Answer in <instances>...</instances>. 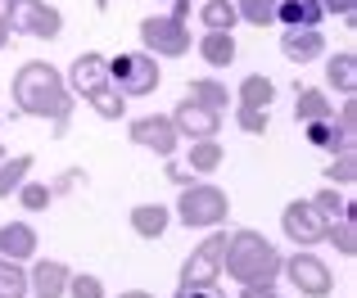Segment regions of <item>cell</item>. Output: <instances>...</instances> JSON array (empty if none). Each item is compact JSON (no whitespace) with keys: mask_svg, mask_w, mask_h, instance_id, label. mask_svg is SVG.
Here are the masks:
<instances>
[{"mask_svg":"<svg viewBox=\"0 0 357 298\" xmlns=\"http://www.w3.org/2000/svg\"><path fill=\"white\" fill-rule=\"evenodd\" d=\"M5 18H9V32L41 36V41L63 36V14L45 0H5Z\"/></svg>","mask_w":357,"mask_h":298,"instance_id":"ba28073f","label":"cell"},{"mask_svg":"<svg viewBox=\"0 0 357 298\" xmlns=\"http://www.w3.org/2000/svg\"><path fill=\"white\" fill-rule=\"evenodd\" d=\"M236 127H240L244 136H267V132H271V109L236 104Z\"/></svg>","mask_w":357,"mask_h":298,"instance_id":"836d02e7","label":"cell"},{"mask_svg":"<svg viewBox=\"0 0 357 298\" xmlns=\"http://www.w3.org/2000/svg\"><path fill=\"white\" fill-rule=\"evenodd\" d=\"M199 23H204V32H236V23H240L236 0H208L199 9Z\"/></svg>","mask_w":357,"mask_h":298,"instance_id":"4316f807","label":"cell"},{"mask_svg":"<svg viewBox=\"0 0 357 298\" xmlns=\"http://www.w3.org/2000/svg\"><path fill=\"white\" fill-rule=\"evenodd\" d=\"M77 181H86V167H63V172H59V181H54L50 190H54V194H68Z\"/></svg>","mask_w":357,"mask_h":298,"instance_id":"d590c367","label":"cell"},{"mask_svg":"<svg viewBox=\"0 0 357 298\" xmlns=\"http://www.w3.org/2000/svg\"><path fill=\"white\" fill-rule=\"evenodd\" d=\"M240 298H285V294H280L276 285H244Z\"/></svg>","mask_w":357,"mask_h":298,"instance_id":"ab89813d","label":"cell"},{"mask_svg":"<svg viewBox=\"0 0 357 298\" xmlns=\"http://www.w3.org/2000/svg\"><path fill=\"white\" fill-rule=\"evenodd\" d=\"M280 276H285L303 298H331L335 294V272L326 267V258L312 253V249H294V253L280 262Z\"/></svg>","mask_w":357,"mask_h":298,"instance_id":"8992f818","label":"cell"},{"mask_svg":"<svg viewBox=\"0 0 357 298\" xmlns=\"http://www.w3.org/2000/svg\"><path fill=\"white\" fill-rule=\"evenodd\" d=\"M36 249H41V235H36L32 221H5V226H0V258H9V262H32Z\"/></svg>","mask_w":357,"mask_h":298,"instance_id":"9a60e30c","label":"cell"},{"mask_svg":"<svg viewBox=\"0 0 357 298\" xmlns=\"http://www.w3.org/2000/svg\"><path fill=\"white\" fill-rule=\"evenodd\" d=\"M185 100H195V104L222 113V109L231 104V91H227V81H218V77H195L190 86H185Z\"/></svg>","mask_w":357,"mask_h":298,"instance_id":"cb8c5ba5","label":"cell"},{"mask_svg":"<svg viewBox=\"0 0 357 298\" xmlns=\"http://www.w3.org/2000/svg\"><path fill=\"white\" fill-rule=\"evenodd\" d=\"M335 127H340V132H344V136L353 141V127H357V109H353V95H349V104L340 109V123H335Z\"/></svg>","mask_w":357,"mask_h":298,"instance_id":"f35d334b","label":"cell"},{"mask_svg":"<svg viewBox=\"0 0 357 298\" xmlns=\"http://www.w3.org/2000/svg\"><path fill=\"white\" fill-rule=\"evenodd\" d=\"M9 36H14V32H9V18H5V5H0V50H5V45H9Z\"/></svg>","mask_w":357,"mask_h":298,"instance_id":"b9f144b4","label":"cell"},{"mask_svg":"<svg viewBox=\"0 0 357 298\" xmlns=\"http://www.w3.org/2000/svg\"><path fill=\"white\" fill-rule=\"evenodd\" d=\"M326 226L331 221L321 217V212L312 208V199H289L285 212H280V230H285V240L294 249H317L326 244Z\"/></svg>","mask_w":357,"mask_h":298,"instance_id":"9c48e42d","label":"cell"},{"mask_svg":"<svg viewBox=\"0 0 357 298\" xmlns=\"http://www.w3.org/2000/svg\"><path fill=\"white\" fill-rule=\"evenodd\" d=\"M280 262H285V253H280L262 230L240 226V230H231V240H227L222 272H227L236 285H276L280 281Z\"/></svg>","mask_w":357,"mask_h":298,"instance_id":"7a4b0ae2","label":"cell"},{"mask_svg":"<svg viewBox=\"0 0 357 298\" xmlns=\"http://www.w3.org/2000/svg\"><path fill=\"white\" fill-rule=\"evenodd\" d=\"M32 167H36V154H5L0 158V199L18 194V185L32 176Z\"/></svg>","mask_w":357,"mask_h":298,"instance_id":"7402d4cb","label":"cell"},{"mask_svg":"<svg viewBox=\"0 0 357 298\" xmlns=\"http://www.w3.org/2000/svg\"><path fill=\"white\" fill-rule=\"evenodd\" d=\"M321 18H326L321 0H276L280 27H321Z\"/></svg>","mask_w":357,"mask_h":298,"instance_id":"ac0fdd59","label":"cell"},{"mask_svg":"<svg viewBox=\"0 0 357 298\" xmlns=\"http://www.w3.org/2000/svg\"><path fill=\"white\" fill-rule=\"evenodd\" d=\"M118 298H154V294H145V290H127V294H118Z\"/></svg>","mask_w":357,"mask_h":298,"instance_id":"7bdbcfd3","label":"cell"},{"mask_svg":"<svg viewBox=\"0 0 357 298\" xmlns=\"http://www.w3.org/2000/svg\"><path fill=\"white\" fill-rule=\"evenodd\" d=\"M222 158H227V149H222L218 136H213V141H190V149H185V167H190L195 176H213L222 167Z\"/></svg>","mask_w":357,"mask_h":298,"instance_id":"ffe728a7","label":"cell"},{"mask_svg":"<svg viewBox=\"0 0 357 298\" xmlns=\"http://www.w3.org/2000/svg\"><path fill=\"white\" fill-rule=\"evenodd\" d=\"M172 217L181 221L185 230H213L231 217V199H227V190L213 185V181H190V185H181V199H176Z\"/></svg>","mask_w":357,"mask_h":298,"instance_id":"3957f363","label":"cell"},{"mask_svg":"<svg viewBox=\"0 0 357 298\" xmlns=\"http://www.w3.org/2000/svg\"><path fill=\"white\" fill-rule=\"evenodd\" d=\"M303 136L312 149H326V154H344V149H353V141L335 127V118H317V123H303Z\"/></svg>","mask_w":357,"mask_h":298,"instance_id":"d6986e66","label":"cell"},{"mask_svg":"<svg viewBox=\"0 0 357 298\" xmlns=\"http://www.w3.org/2000/svg\"><path fill=\"white\" fill-rule=\"evenodd\" d=\"M0 298H27V262L0 258Z\"/></svg>","mask_w":357,"mask_h":298,"instance_id":"f546056e","label":"cell"},{"mask_svg":"<svg viewBox=\"0 0 357 298\" xmlns=\"http://www.w3.org/2000/svg\"><path fill=\"white\" fill-rule=\"evenodd\" d=\"M227 240L231 230L213 226L204 235L199 249H190V258L181 262V290H208V285L222 281V258H227Z\"/></svg>","mask_w":357,"mask_h":298,"instance_id":"5b68a950","label":"cell"},{"mask_svg":"<svg viewBox=\"0 0 357 298\" xmlns=\"http://www.w3.org/2000/svg\"><path fill=\"white\" fill-rule=\"evenodd\" d=\"M63 298H109V294H105V281H100V276L73 272L68 276V294H63Z\"/></svg>","mask_w":357,"mask_h":298,"instance_id":"e575fe53","label":"cell"},{"mask_svg":"<svg viewBox=\"0 0 357 298\" xmlns=\"http://www.w3.org/2000/svg\"><path fill=\"white\" fill-rule=\"evenodd\" d=\"M127 221L140 240H163L167 226H172V208H167V203H136V208L127 212Z\"/></svg>","mask_w":357,"mask_h":298,"instance_id":"2e32d148","label":"cell"},{"mask_svg":"<svg viewBox=\"0 0 357 298\" xmlns=\"http://www.w3.org/2000/svg\"><path fill=\"white\" fill-rule=\"evenodd\" d=\"M163 72H158V59L145 50H127V54H114L109 59V86L122 91L127 100H140V95H154Z\"/></svg>","mask_w":357,"mask_h":298,"instance_id":"277c9868","label":"cell"},{"mask_svg":"<svg viewBox=\"0 0 357 298\" xmlns=\"http://www.w3.org/2000/svg\"><path fill=\"white\" fill-rule=\"evenodd\" d=\"M63 81H68L73 100H86V95H96L100 86H109V59H105L100 50H86V54H77Z\"/></svg>","mask_w":357,"mask_h":298,"instance_id":"7c38bea8","label":"cell"},{"mask_svg":"<svg viewBox=\"0 0 357 298\" xmlns=\"http://www.w3.org/2000/svg\"><path fill=\"white\" fill-rule=\"evenodd\" d=\"M68 276H73V267L59 262V258H32V267H27V294L32 298H63L68 294Z\"/></svg>","mask_w":357,"mask_h":298,"instance_id":"4fadbf2b","label":"cell"},{"mask_svg":"<svg viewBox=\"0 0 357 298\" xmlns=\"http://www.w3.org/2000/svg\"><path fill=\"white\" fill-rule=\"evenodd\" d=\"M167 118H172V127H176V136H181V141H213V136L222 132V113L195 104V100H181V104H176Z\"/></svg>","mask_w":357,"mask_h":298,"instance_id":"8fae6325","label":"cell"},{"mask_svg":"<svg viewBox=\"0 0 357 298\" xmlns=\"http://www.w3.org/2000/svg\"><path fill=\"white\" fill-rule=\"evenodd\" d=\"M326 86H335L340 95H353L357 91V54L353 50H340L326 59Z\"/></svg>","mask_w":357,"mask_h":298,"instance_id":"44dd1931","label":"cell"},{"mask_svg":"<svg viewBox=\"0 0 357 298\" xmlns=\"http://www.w3.org/2000/svg\"><path fill=\"white\" fill-rule=\"evenodd\" d=\"M154 5H172V0H154Z\"/></svg>","mask_w":357,"mask_h":298,"instance_id":"f6af8a7d","label":"cell"},{"mask_svg":"<svg viewBox=\"0 0 357 298\" xmlns=\"http://www.w3.org/2000/svg\"><path fill=\"white\" fill-rule=\"evenodd\" d=\"M176 298H227L218 290V285H208V290H181V285H176Z\"/></svg>","mask_w":357,"mask_h":298,"instance_id":"60d3db41","label":"cell"},{"mask_svg":"<svg viewBox=\"0 0 357 298\" xmlns=\"http://www.w3.org/2000/svg\"><path fill=\"white\" fill-rule=\"evenodd\" d=\"M280 54H285L289 63H317L326 54V36H321V27H285L280 32Z\"/></svg>","mask_w":357,"mask_h":298,"instance_id":"5bb4252c","label":"cell"},{"mask_svg":"<svg viewBox=\"0 0 357 298\" xmlns=\"http://www.w3.org/2000/svg\"><path fill=\"white\" fill-rule=\"evenodd\" d=\"M14 104L23 118H45L54 127V136H63L73 123V91L63 81V72L45 59H27L14 72Z\"/></svg>","mask_w":357,"mask_h":298,"instance_id":"6da1fadb","label":"cell"},{"mask_svg":"<svg viewBox=\"0 0 357 298\" xmlns=\"http://www.w3.org/2000/svg\"><path fill=\"white\" fill-rule=\"evenodd\" d=\"M195 50L208 68H231L236 63V32H204L195 41Z\"/></svg>","mask_w":357,"mask_h":298,"instance_id":"e0dca14e","label":"cell"},{"mask_svg":"<svg viewBox=\"0 0 357 298\" xmlns=\"http://www.w3.org/2000/svg\"><path fill=\"white\" fill-rule=\"evenodd\" d=\"M294 118L298 123H317V118H335V104L321 86H298L294 95Z\"/></svg>","mask_w":357,"mask_h":298,"instance_id":"603a6c76","label":"cell"},{"mask_svg":"<svg viewBox=\"0 0 357 298\" xmlns=\"http://www.w3.org/2000/svg\"><path fill=\"white\" fill-rule=\"evenodd\" d=\"M163 163H167V181H172V185H190V167H181V163H176V158H163Z\"/></svg>","mask_w":357,"mask_h":298,"instance_id":"74e56055","label":"cell"},{"mask_svg":"<svg viewBox=\"0 0 357 298\" xmlns=\"http://www.w3.org/2000/svg\"><path fill=\"white\" fill-rule=\"evenodd\" d=\"M326 185H335V190H349L357 181V154L353 149H344V154H331V167H326Z\"/></svg>","mask_w":357,"mask_h":298,"instance_id":"f1b7e54d","label":"cell"},{"mask_svg":"<svg viewBox=\"0 0 357 298\" xmlns=\"http://www.w3.org/2000/svg\"><path fill=\"white\" fill-rule=\"evenodd\" d=\"M321 9H326V14H335V18H344V23H353L357 0H321Z\"/></svg>","mask_w":357,"mask_h":298,"instance_id":"8d00e7d4","label":"cell"},{"mask_svg":"<svg viewBox=\"0 0 357 298\" xmlns=\"http://www.w3.org/2000/svg\"><path fill=\"white\" fill-rule=\"evenodd\" d=\"M140 41H145V54L154 59H181L190 50V23L185 18H172V14H154L140 23Z\"/></svg>","mask_w":357,"mask_h":298,"instance_id":"52a82bcc","label":"cell"},{"mask_svg":"<svg viewBox=\"0 0 357 298\" xmlns=\"http://www.w3.org/2000/svg\"><path fill=\"white\" fill-rule=\"evenodd\" d=\"M18 203H23V212H45L54 203V190L45 181H32V176H27V181L18 185Z\"/></svg>","mask_w":357,"mask_h":298,"instance_id":"1f68e13d","label":"cell"},{"mask_svg":"<svg viewBox=\"0 0 357 298\" xmlns=\"http://www.w3.org/2000/svg\"><path fill=\"white\" fill-rule=\"evenodd\" d=\"M127 136H131V145L149 149V154H158V158H176V149H181V136H176V127H172V118H167V113L131 118Z\"/></svg>","mask_w":357,"mask_h":298,"instance_id":"30bf717a","label":"cell"},{"mask_svg":"<svg viewBox=\"0 0 357 298\" xmlns=\"http://www.w3.org/2000/svg\"><path fill=\"white\" fill-rule=\"evenodd\" d=\"M326 244H335V253H340V258H353L357 253V208L344 212V217H335L331 226H326Z\"/></svg>","mask_w":357,"mask_h":298,"instance_id":"484cf974","label":"cell"},{"mask_svg":"<svg viewBox=\"0 0 357 298\" xmlns=\"http://www.w3.org/2000/svg\"><path fill=\"white\" fill-rule=\"evenodd\" d=\"M236 14L249 27H271L276 23V0H236Z\"/></svg>","mask_w":357,"mask_h":298,"instance_id":"4dcf8cb0","label":"cell"},{"mask_svg":"<svg viewBox=\"0 0 357 298\" xmlns=\"http://www.w3.org/2000/svg\"><path fill=\"white\" fill-rule=\"evenodd\" d=\"M96 5H100V9H109V0H96Z\"/></svg>","mask_w":357,"mask_h":298,"instance_id":"ee69618b","label":"cell"},{"mask_svg":"<svg viewBox=\"0 0 357 298\" xmlns=\"http://www.w3.org/2000/svg\"><path fill=\"white\" fill-rule=\"evenodd\" d=\"M0 118H5V113H0Z\"/></svg>","mask_w":357,"mask_h":298,"instance_id":"7dc6e473","label":"cell"},{"mask_svg":"<svg viewBox=\"0 0 357 298\" xmlns=\"http://www.w3.org/2000/svg\"><path fill=\"white\" fill-rule=\"evenodd\" d=\"M312 208L321 212L326 221H335V217H344V212H353V203L344 199V190H335V185H321V190L312 194Z\"/></svg>","mask_w":357,"mask_h":298,"instance_id":"d6a6232c","label":"cell"},{"mask_svg":"<svg viewBox=\"0 0 357 298\" xmlns=\"http://www.w3.org/2000/svg\"><path fill=\"white\" fill-rule=\"evenodd\" d=\"M5 154H9V149H5V145H0V158H5Z\"/></svg>","mask_w":357,"mask_h":298,"instance_id":"bcb514c9","label":"cell"},{"mask_svg":"<svg viewBox=\"0 0 357 298\" xmlns=\"http://www.w3.org/2000/svg\"><path fill=\"white\" fill-rule=\"evenodd\" d=\"M86 104L96 109L105 123H118V118H127V95H122V91H114V86H100L96 95H86Z\"/></svg>","mask_w":357,"mask_h":298,"instance_id":"83f0119b","label":"cell"},{"mask_svg":"<svg viewBox=\"0 0 357 298\" xmlns=\"http://www.w3.org/2000/svg\"><path fill=\"white\" fill-rule=\"evenodd\" d=\"M236 104H253V109H271L276 104V81L262 77V72H249L236 91Z\"/></svg>","mask_w":357,"mask_h":298,"instance_id":"d4e9b609","label":"cell"}]
</instances>
